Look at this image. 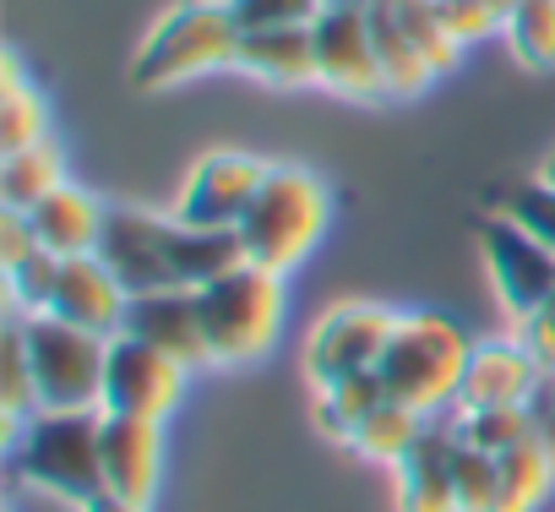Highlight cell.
Wrapping results in <instances>:
<instances>
[{
	"instance_id": "cell-24",
	"label": "cell",
	"mask_w": 555,
	"mask_h": 512,
	"mask_svg": "<svg viewBox=\"0 0 555 512\" xmlns=\"http://www.w3.org/2000/svg\"><path fill=\"white\" fill-rule=\"evenodd\" d=\"M550 490H555V452L533 431L528 441L501 452V501H495V512H539Z\"/></svg>"
},
{
	"instance_id": "cell-26",
	"label": "cell",
	"mask_w": 555,
	"mask_h": 512,
	"mask_svg": "<svg viewBox=\"0 0 555 512\" xmlns=\"http://www.w3.org/2000/svg\"><path fill=\"white\" fill-rule=\"evenodd\" d=\"M50 137V104L23 72L17 55H7V82H0V153H17L28 142Z\"/></svg>"
},
{
	"instance_id": "cell-10",
	"label": "cell",
	"mask_w": 555,
	"mask_h": 512,
	"mask_svg": "<svg viewBox=\"0 0 555 512\" xmlns=\"http://www.w3.org/2000/svg\"><path fill=\"white\" fill-rule=\"evenodd\" d=\"M272 164H261L256 153H240V148H218V153H202L180 185V202H175V218L180 223H196V229H240V218L250 213L261 180H267Z\"/></svg>"
},
{
	"instance_id": "cell-17",
	"label": "cell",
	"mask_w": 555,
	"mask_h": 512,
	"mask_svg": "<svg viewBox=\"0 0 555 512\" xmlns=\"http://www.w3.org/2000/svg\"><path fill=\"white\" fill-rule=\"evenodd\" d=\"M164 474V420L104 414V496L153 501Z\"/></svg>"
},
{
	"instance_id": "cell-25",
	"label": "cell",
	"mask_w": 555,
	"mask_h": 512,
	"mask_svg": "<svg viewBox=\"0 0 555 512\" xmlns=\"http://www.w3.org/2000/svg\"><path fill=\"white\" fill-rule=\"evenodd\" d=\"M430 425V414H420V409H409V404H382V409H371L365 420H360V431L349 436V447L365 458V463H382V469H398L409 452H414V441H420V431Z\"/></svg>"
},
{
	"instance_id": "cell-11",
	"label": "cell",
	"mask_w": 555,
	"mask_h": 512,
	"mask_svg": "<svg viewBox=\"0 0 555 512\" xmlns=\"http://www.w3.org/2000/svg\"><path fill=\"white\" fill-rule=\"evenodd\" d=\"M185 366L169 360L164 349L142 338H109V366H104V414H137V420H169L180 393H185Z\"/></svg>"
},
{
	"instance_id": "cell-20",
	"label": "cell",
	"mask_w": 555,
	"mask_h": 512,
	"mask_svg": "<svg viewBox=\"0 0 555 512\" xmlns=\"http://www.w3.org/2000/svg\"><path fill=\"white\" fill-rule=\"evenodd\" d=\"M169 263H175V284L207 290L212 279H223V273H234L245 263V240H240V229H196V223L175 218Z\"/></svg>"
},
{
	"instance_id": "cell-35",
	"label": "cell",
	"mask_w": 555,
	"mask_h": 512,
	"mask_svg": "<svg viewBox=\"0 0 555 512\" xmlns=\"http://www.w3.org/2000/svg\"><path fill=\"white\" fill-rule=\"evenodd\" d=\"M436 12H441V23H447V34L468 50L474 39H485V34H501V12L490 7V0H436Z\"/></svg>"
},
{
	"instance_id": "cell-1",
	"label": "cell",
	"mask_w": 555,
	"mask_h": 512,
	"mask_svg": "<svg viewBox=\"0 0 555 512\" xmlns=\"http://www.w3.org/2000/svg\"><path fill=\"white\" fill-rule=\"evenodd\" d=\"M327 223H333V185L306 164H272L250 213L240 218L245 263L272 268V273H295L322 245Z\"/></svg>"
},
{
	"instance_id": "cell-4",
	"label": "cell",
	"mask_w": 555,
	"mask_h": 512,
	"mask_svg": "<svg viewBox=\"0 0 555 512\" xmlns=\"http://www.w3.org/2000/svg\"><path fill=\"white\" fill-rule=\"evenodd\" d=\"M17 447V474L77 512L104 496V409H39Z\"/></svg>"
},
{
	"instance_id": "cell-7",
	"label": "cell",
	"mask_w": 555,
	"mask_h": 512,
	"mask_svg": "<svg viewBox=\"0 0 555 512\" xmlns=\"http://www.w3.org/2000/svg\"><path fill=\"white\" fill-rule=\"evenodd\" d=\"M398 317L403 311H392L382 300H338L333 311H322V322L306 338V376H311V387L376 371Z\"/></svg>"
},
{
	"instance_id": "cell-22",
	"label": "cell",
	"mask_w": 555,
	"mask_h": 512,
	"mask_svg": "<svg viewBox=\"0 0 555 512\" xmlns=\"http://www.w3.org/2000/svg\"><path fill=\"white\" fill-rule=\"evenodd\" d=\"M55 185H66V153L55 137L28 142L17 153H0V202L28 213L34 202H44Z\"/></svg>"
},
{
	"instance_id": "cell-21",
	"label": "cell",
	"mask_w": 555,
	"mask_h": 512,
	"mask_svg": "<svg viewBox=\"0 0 555 512\" xmlns=\"http://www.w3.org/2000/svg\"><path fill=\"white\" fill-rule=\"evenodd\" d=\"M371 34H376V55H382V77H387V93L392 99H420L436 72L430 61L420 55V44L409 39V28L398 23V12L387 7V0H371Z\"/></svg>"
},
{
	"instance_id": "cell-15",
	"label": "cell",
	"mask_w": 555,
	"mask_h": 512,
	"mask_svg": "<svg viewBox=\"0 0 555 512\" xmlns=\"http://www.w3.org/2000/svg\"><path fill=\"white\" fill-rule=\"evenodd\" d=\"M539 387H544V371L522 349V338H490V344H474V355H468L457 414H468V409H533Z\"/></svg>"
},
{
	"instance_id": "cell-19",
	"label": "cell",
	"mask_w": 555,
	"mask_h": 512,
	"mask_svg": "<svg viewBox=\"0 0 555 512\" xmlns=\"http://www.w3.org/2000/svg\"><path fill=\"white\" fill-rule=\"evenodd\" d=\"M104 218H109V202H99L93 191H82L72 180L28 207V223H34L39 245L55 251V256H93L99 240H104Z\"/></svg>"
},
{
	"instance_id": "cell-18",
	"label": "cell",
	"mask_w": 555,
	"mask_h": 512,
	"mask_svg": "<svg viewBox=\"0 0 555 512\" xmlns=\"http://www.w3.org/2000/svg\"><path fill=\"white\" fill-rule=\"evenodd\" d=\"M234 72L267 82V88H322L317 61V23H284V28H245Z\"/></svg>"
},
{
	"instance_id": "cell-14",
	"label": "cell",
	"mask_w": 555,
	"mask_h": 512,
	"mask_svg": "<svg viewBox=\"0 0 555 512\" xmlns=\"http://www.w3.org/2000/svg\"><path fill=\"white\" fill-rule=\"evenodd\" d=\"M126 306H131V290L109 273V263H104L99 251L93 256H61V279H55V295H50V317H61L72 328H88L99 338H120Z\"/></svg>"
},
{
	"instance_id": "cell-3",
	"label": "cell",
	"mask_w": 555,
	"mask_h": 512,
	"mask_svg": "<svg viewBox=\"0 0 555 512\" xmlns=\"http://www.w3.org/2000/svg\"><path fill=\"white\" fill-rule=\"evenodd\" d=\"M240 39H245V28L229 12V0H180V7H169L147 28L142 50L131 55V88L164 93L175 82L223 72V66H234Z\"/></svg>"
},
{
	"instance_id": "cell-36",
	"label": "cell",
	"mask_w": 555,
	"mask_h": 512,
	"mask_svg": "<svg viewBox=\"0 0 555 512\" xmlns=\"http://www.w3.org/2000/svg\"><path fill=\"white\" fill-rule=\"evenodd\" d=\"M44 245H39V234H34V223H28V213H17V207H7L0 213V268H23L28 256H39Z\"/></svg>"
},
{
	"instance_id": "cell-37",
	"label": "cell",
	"mask_w": 555,
	"mask_h": 512,
	"mask_svg": "<svg viewBox=\"0 0 555 512\" xmlns=\"http://www.w3.org/2000/svg\"><path fill=\"white\" fill-rule=\"evenodd\" d=\"M517 338H522V349L539 360V371L555 376V295H550L528 322H517Z\"/></svg>"
},
{
	"instance_id": "cell-40",
	"label": "cell",
	"mask_w": 555,
	"mask_h": 512,
	"mask_svg": "<svg viewBox=\"0 0 555 512\" xmlns=\"http://www.w3.org/2000/svg\"><path fill=\"white\" fill-rule=\"evenodd\" d=\"M539 180H550V185H555V148L544 153V169H539Z\"/></svg>"
},
{
	"instance_id": "cell-5",
	"label": "cell",
	"mask_w": 555,
	"mask_h": 512,
	"mask_svg": "<svg viewBox=\"0 0 555 512\" xmlns=\"http://www.w3.org/2000/svg\"><path fill=\"white\" fill-rule=\"evenodd\" d=\"M196 300H202L207 355L218 371L267 360L278 333H284V273H272V268L240 263L234 273L196 290Z\"/></svg>"
},
{
	"instance_id": "cell-39",
	"label": "cell",
	"mask_w": 555,
	"mask_h": 512,
	"mask_svg": "<svg viewBox=\"0 0 555 512\" xmlns=\"http://www.w3.org/2000/svg\"><path fill=\"white\" fill-rule=\"evenodd\" d=\"M82 512H147L142 501H126V496H99V501H88Z\"/></svg>"
},
{
	"instance_id": "cell-8",
	"label": "cell",
	"mask_w": 555,
	"mask_h": 512,
	"mask_svg": "<svg viewBox=\"0 0 555 512\" xmlns=\"http://www.w3.org/2000/svg\"><path fill=\"white\" fill-rule=\"evenodd\" d=\"M479 256L490 268V284H495V300L506 306V317L528 322L555 295V251L495 207L479 213Z\"/></svg>"
},
{
	"instance_id": "cell-23",
	"label": "cell",
	"mask_w": 555,
	"mask_h": 512,
	"mask_svg": "<svg viewBox=\"0 0 555 512\" xmlns=\"http://www.w3.org/2000/svg\"><path fill=\"white\" fill-rule=\"evenodd\" d=\"M0 409H7V436H12V441H17L23 425L44 409V404H39V382H34V355H28L23 311L7 317V344H0Z\"/></svg>"
},
{
	"instance_id": "cell-2",
	"label": "cell",
	"mask_w": 555,
	"mask_h": 512,
	"mask_svg": "<svg viewBox=\"0 0 555 512\" xmlns=\"http://www.w3.org/2000/svg\"><path fill=\"white\" fill-rule=\"evenodd\" d=\"M468 355H474V338L463 333V322H452L447 311H403L376 376L392 404H409L420 414H447L457 409Z\"/></svg>"
},
{
	"instance_id": "cell-27",
	"label": "cell",
	"mask_w": 555,
	"mask_h": 512,
	"mask_svg": "<svg viewBox=\"0 0 555 512\" xmlns=\"http://www.w3.org/2000/svg\"><path fill=\"white\" fill-rule=\"evenodd\" d=\"M387 404V387L376 371H360V376H344V382H327L317 387V425L333 436V441H349L360 431V420L371 409Z\"/></svg>"
},
{
	"instance_id": "cell-6",
	"label": "cell",
	"mask_w": 555,
	"mask_h": 512,
	"mask_svg": "<svg viewBox=\"0 0 555 512\" xmlns=\"http://www.w3.org/2000/svg\"><path fill=\"white\" fill-rule=\"evenodd\" d=\"M28 328V355H34V382L44 409H99L104 398V366H109V338L72 328L50 311L23 317Z\"/></svg>"
},
{
	"instance_id": "cell-34",
	"label": "cell",
	"mask_w": 555,
	"mask_h": 512,
	"mask_svg": "<svg viewBox=\"0 0 555 512\" xmlns=\"http://www.w3.org/2000/svg\"><path fill=\"white\" fill-rule=\"evenodd\" d=\"M240 28H284V23H317L327 0H229Z\"/></svg>"
},
{
	"instance_id": "cell-32",
	"label": "cell",
	"mask_w": 555,
	"mask_h": 512,
	"mask_svg": "<svg viewBox=\"0 0 555 512\" xmlns=\"http://www.w3.org/2000/svg\"><path fill=\"white\" fill-rule=\"evenodd\" d=\"M495 213L517 218L528 234H539V240L555 251V185H550V180H522V185L495 191Z\"/></svg>"
},
{
	"instance_id": "cell-30",
	"label": "cell",
	"mask_w": 555,
	"mask_h": 512,
	"mask_svg": "<svg viewBox=\"0 0 555 512\" xmlns=\"http://www.w3.org/2000/svg\"><path fill=\"white\" fill-rule=\"evenodd\" d=\"M457 431H463L468 447L501 458L517 441H528L539 431V420H533V409H468V414H457Z\"/></svg>"
},
{
	"instance_id": "cell-33",
	"label": "cell",
	"mask_w": 555,
	"mask_h": 512,
	"mask_svg": "<svg viewBox=\"0 0 555 512\" xmlns=\"http://www.w3.org/2000/svg\"><path fill=\"white\" fill-rule=\"evenodd\" d=\"M55 279H61V256H55V251H39V256H28L23 268H12V273H7L12 311H23V317H39V311H50Z\"/></svg>"
},
{
	"instance_id": "cell-16",
	"label": "cell",
	"mask_w": 555,
	"mask_h": 512,
	"mask_svg": "<svg viewBox=\"0 0 555 512\" xmlns=\"http://www.w3.org/2000/svg\"><path fill=\"white\" fill-rule=\"evenodd\" d=\"M457 447H463L457 414L452 420L430 414V425L420 431L414 452L392 469V479H398V512H457V485H452Z\"/></svg>"
},
{
	"instance_id": "cell-41",
	"label": "cell",
	"mask_w": 555,
	"mask_h": 512,
	"mask_svg": "<svg viewBox=\"0 0 555 512\" xmlns=\"http://www.w3.org/2000/svg\"><path fill=\"white\" fill-rule=\"evenodd\" d=\"M490 7H495V12H501V23H506V12L517 7V0H490Z\"/></svg>"
},
{
	"instance_id": "cell-12",
	"label": "cell",
	"mask_w": 555,
	"mask_h": 512,
	"mask_svg": "<svg viewBox=\"0 0 555 512\" xmlns=\"http://www.w3.org/2000/svg\"><path fill=\"white\" fill-rule=\"evenodd\" d=\"M169 240H175V213H153V207H126L115 202L104 218V240L99 256L109 263V273L131 290H169L175 284V263H169Z\"/></svg>"
},
{
	"instance_id": "cell-38",
	"label": "cell",
	"mask_w": 555,
	"mask_h": 512,
	"mask_svg": "<svg viewBox=\"0 0 555 512\" xmlns=\"http://www.w3.org/2000/svg\"><path fill=\"white\" fill-rule=\"evenodd\" d=\"M533 420H539L544 447L555 452V376H544V387H539V398H533Z\"/></svg>"
},
{
	"instance_id": "cell-42",
	"label": "cell",
	"mask_w": 555,
	"mask_h": 512,
	"mask_svg": "<svg viewBox=\"0 0 555 512\" xmlns=\"http://www.w3.org/2000/svg\"><path fill=\"white\" fill-rule=\"evenodd\" d=\"M354 7H371V0H354Z\"/></svg>"
},
{
	"instance_id": "cell-31",
	"label": "cell",
	"mask_w": 555,
	"mask_h": 512,
	"mask_svg": "<svg viewBox=\"0 0 555 512\" xmlns=\"http://www.w3.org/2000/svg\"><path fill=\"white\" fill-rule=\"evenodd\" d=\"M452 485H457V512H495V501H501V458L463 441L457 458H452Z\"/></svg>"
},
{
	"instance_id": "cell-13",
	"label": "cell",
	"mask_w": 555,
	"mask_h": 512,
	"mask_svg": "<svg viewBox=\"0 0 555 512\" xmlns=\"http://www.w3.org/2000/svg\"><path fill=\"white\" fill-rule=\"evenodd\" d=\"M120 333H126V338H142V344H153V349H164V355L180 360L185 371H207V366H212V355H207V328H202V300H196V290H185V284L131 295Z\"/></svg>"
},
{
	"instance_id": "cell-9",
	"label": "cell",
	"mask_w": 555,
	"mask_h": 512,
	"mask_svg": "<svg viewBox=\"0 0 555 512\" xmlns=\"http://www.w3.org/2000/svg\"><path fill=\"white\" fill-rule=\"evenodd\" d=\"M317 61H322V88L354 104H387V77L371 34V7L354 0H327V12L317 17Z\"/></svg>"
},
{
	"instance_id": "cell-28",
	"label": "cell",
	"mask_w": 555,
	"mask_h": 512,
	"mask_svg": "<svg viewBox=\"0 0 555 512\" xmlns=\"http://www.w3.org/2000/svg\"><path fill=\"white\" fill-rule=\"evenodd\" d=\"M501 34L528 72H539V77L555 72V0H517Z\"/></svg>"
},
{
	"instance_id": "cell-29",
	"label": "cell",
	"mask_w": 555,
	"mask_h": 512,
	"mask_svg": "<svg viewBox=\"0 0 555 512\" xmlns=\"http://www.w3.org/2000/svg\"><path fill=\"white\" fill-rule=\"evenodd\" d=\"M387 7L398 12V23L409 28V39L420 44V55L430 61L436 77H447V72L463 61V44L447 34V23H441V12H436V0H387Z\"/></svg>"
}]
</instances>
